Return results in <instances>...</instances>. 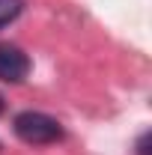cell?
<instances>
[{"label":"cell","mask_w":152,"mask_h":155,"mask_svg":"<svg viewBox=\"0 0 152 155\" xmlns=\"http://www.w3.org/2000/svg\"><path fill=\"white\" fill-rule=\"evenodd\" d=\"M12 131L30 146H48V143L63 140V125L42 110H21L12 119Z\"/></svg>","instance_id":"obj_1"},{"label":"cell","mask_w":152,"mask_h":155,"mask_svg":"<svg viewBox=\"0 0 152 155\" xmlns=\"http://www.w3.org/2000/svg\"><path fill=\"white\" fill-rule=\"evenodd\" d=\"M30 75V57L18 45L0 42V81L3 84H21Z\"/></svg>","instance_id":"obj_2"},{"label":"cell","mask_w":152,"mask_h":155,"mask_svg":"<svg viewBox=\"0 0 152 155\" xmlns=\"http://www.w3.org/2000/svg\"><path fill=\"white\" fill-rule=\"evenodd\" d=\"M24 12V0H0V30Z\"/></svg>","instance_id":"obj_3"},{"label":"cell","mask_w":152,"mask_h":155,"mask_svg":"<svg viewBox=\"0 0 152 155\" xmlns=\"http://www.w3.org/2000/svg\"><path fill=\"white\" fill-rule=\"evenodd\" d=\"M137 155H149V131L137 137Z\"/></svg>","instance_id":"obj_4"},{"label":"cell","mask_w":152,"mask_h":155,"mask_svg":"<svg viewBox=\"0 0 152 155\" xmlns=\"http://www.w3.org/2000/svg\"><path fill=\"white\" fill-rule=\"evenodd\" d=\"M3 110H6V101H3V96H0V114H3Z\"/></svg>","instance_id":"obj_5"}]
</instances>
